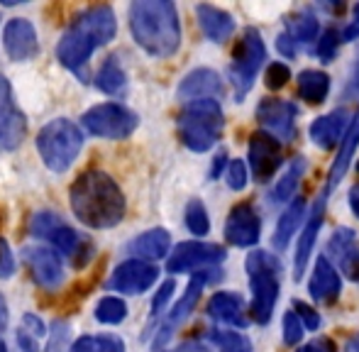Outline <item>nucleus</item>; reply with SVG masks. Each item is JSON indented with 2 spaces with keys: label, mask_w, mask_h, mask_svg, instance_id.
<instances>
[{
  "label": "nucleus",
  "mask_w": 359,
  "mask_h": 352,
  "mask_svg": "<svg viewBox=\"0 0 359 352\" xmlns=\"http://www.w3.org/2000/svg\"><path fill=\"white\" fill-rule=\"evenodd\" d=\"M69 203L74 215L93 230H108L123 223L125 218V196L110 174L93 169L81 174L69 189Z\"/></svg>",
  "instance_id": "f257e3e1"
},
{
  "label": "nucleus",
  "mask_w": 359,
  "mask_h": 352,
  "mask_svg": "<svg viewBox=\"0 0 359 352\" xmlns=\"http://www.w3.org/2000/svg\"><path fill=\"white\" fill-rule=\"evenodd\" d=\"M115 32H118V20H115V13L110 5H93V8L83 10L59 39V64L83 79L90 54L98 47H103V44L113 42Z\"/></svg>",
  "instance_id": "f03ea898"
},
{
  "label": "nucleus",
  "mask_w": 359,
  "mask_h": 352,
  "mask_svg": "<svg viewBox=\"0 0 359 352\" xmlns=\"http://www.w3.org/2000/svg\"><path fill=\"white\" fill-rule=\"evenodd\" d=\"M130 29L149 57L169 59L181 47V22L171 0H135L130 5Z\"/></svg>",
  "instance_id": "7ed1b4c3"
},
{
  "label": "nucleus",
  "mask_w": 359,
  "mask_h": 352,
  "mask_svg": "<svg viewBox=\"0 0 359 352\" xmlns=\"http://www.w3.org/2000/svg\"><path fill=\"white\" fill-rule=\"evenodd\" d=\"M245 271L247 279H250V289H252V301L247 316L250 320H255L257 325H269L271 316H274L276 301H279V274H281V264L274 255L255 252L247 255L245 259Z\"/></svg>",
  "instance_id": "20e7f679"
},
{
  "label": "nucleus",
  "mask_w": 359,
  "mask_h": 352,
  "mask_svg": "<svg viewBox=\"0 0 359 352\" xmlns=\"http://www.w3.org/2000/svg\"><path fill=\"white\" fill-rule=\"evenodd\" d=\"M179 137L191 152H208L217 144L222 130H225V115L217 100H196L186 103L179 120Z\"/></svg>",
  "instance_id": "39448f33"
},
{
  "label": "nucleus",
  "mask_w": 359,
  "mask_h": 352,
  "mask_svg": "<svg viewBox=\"0 0 359 352\" xmlns=\"http://www.w3.org/2000/svg\"><path fill=\"white\" fill-rule=\"evenodd\" d=\"M83 149V135L76 123L69 118H57L47 123L37 135V152L47 169L54 174H64L72 169Z\"/></svg>",
  "instance_id": "423d86ee"
},
{
  "label": "nucleus",
  "mask_w": 359,
  "mask_h": 352,
  "mask_svg": "<svg viewBox=\"0 0 359 352\" xmlns=\"http://www.w3.org/2000/svg\"><path fill=\"white\" fill-rule=\"evenodd\" d=\"M264 62H266L264 39H262V34L255 27H247L242 32L240 42L232 49L230 72H227V79H230L232 90H235V100H245V95L255 86V79L259 76Z\"/></svg>",
  "instance_id": "0eeeda50"
},
{
  "label": "nucleus",
  "mask_w": 359,
  "mask_h": 352,
  "mask_svg": "<svg viewBox=\"0 0 359 352\" xmlns=\"http://www.w3.org/2000/svg\"><path fill=\"white\" fill-rule=\"evenodd\" d=\"M29 233L34 238L44 240L54 248V252H62L67 257H72V262L76 266H83L86 259L90 257V243L83 240L79 233L67 225L57 213L52 210H39V213L32 215L29 220Z\"/></svg>",
  "instance_id": "6e6552de"
},
{
  "label": "nucleus",
  "mask_w": 359,
  "mask_h": 352,
  "mask_svg": "<svg viewBox=\"0 0 359 352\" xmlns=\"http://www.w3.org/2000/svg\"><path fill=\"white\" fill-rule=\"evenodd\" d=\"M222 279V271L220 269H201V271H194V276H191L189 286H186V294L181 296L179 301H176L174 306H171V311L166 313V318L159 323V328H156V338H154V350L159 352L164 348L166 343L171 340V335L176 333V330L181 328V325L189 320V316L194 313V309L198 306L201 301V294H203V289L208 284H215V281Z\"/></svg>",
  "instance_id": "1a4fd4ad"
},
{
  "label": "nucleus",
  "mask_w": 359,
  "mask_h": 352,
  "mask_svg": "<svg viewBox=\"0 0 359 352\" xmlns=\"http://www.w3.org/2000/svg\"><path fill=\"white\" fill-rule=\"evenodd\" d=\"M86 133L103 140H125L137 130L140 118L123 103H98L88 108L81 118Z\"/></svg>",
  "instance_id": "9d476101"
},
{
  "label": "nucleus",
  "mask_w": 359,
  "mask_h": 352,
  "mask_svg": "<svg viewBox=\"0 0 359 352\" xmlns=\"http://www.w3.org/2000/svg\"><path fill=\"white\" fill-rule=\"evenodd\" d=\"M296 118L298 105L286 98H262L257 105V123L262 125V133L274 137L279 144L291 142L296 137Z\"/></svg>",
  "instance_id": "9b49d317"
},
{
  "label": "nucleus",
  "mask_w": 359,
  "mask_h": 352,
  "mask_svg": "<svg viewBox=\"0 0 359 352\" xmlns=\"http://www.w3.org/2000/svg\"><path fill=\"white\" fill-rule=\"evenodd\" d=\"M227 257L225 248L215 243H201V240H189L174 248V252L166 259L169 274H186V271H201L220 264Z\"/></svg>",
  "instance_id": "f8f14e48"
},
{
  "label": "nucleus",
  "mask_w": 359,
  "mask_h": 352,
  "mask_svg": "<svg viewBox=\"0 0 359 352\" xmlns=\"http://www.w3.org/2000/svg\"><path fill=\"white\" fill-rule=\"evenodd\" d=\"M327 198H330V189L323 186L320 196H318V201L313 203L311 213L306 215V225H303L301 238H298V245H296V255H293V279L296 281H301L303 274H306V264L313 255V248H316V240L323 228V220H325Z\"/></svg>",
  "instance_id": "ddd939ff"
},
{
  "label": "nucleus",
  "mask_w": 359,
  "mask_h": 352,
  "mask_svg": "<svg viewBox=\"0 0 359 352\" xmlns=\"http://www.w3.org/2000/svg\"><path fill=\"white\" fill-rule=\"evenodd\" d=\"M159 279V269L151 262H142V259H125L123 264L115 266L110 274L108 289L118 291V294L140 296L149 291Z\"/></svg>",
  "instance_id": "4468645a"
},
{
  "label": "nucleus",
  "mask_w": 359,
  "mask_h": 352,
  "mask_svg": "<svg viewBox=\"0 0 359 352\" xmlns=\"http://www.w3.org/2000/svg\"><path fill=\"white\" fill-rule=\"evenodd\" d=\"M25 133H27L25 113L15 103L10 81L0 74V147L18 149L25 140Z\"/></svg>",
  "instance_id": "2eb2a0df"
},
{
  "label": "nucleus",
  "mask_w": 359,
  "mask_h": 352,
  "mask_svg": "<svg viewBox=\"0 0 359 352\" xmlns=\"http://www.w3.org/2000/svg\"><path fill=\"white\" fill-rule=\"evenodd\" d=\"M262 238V218L255 210V205L242 201L232 205L230 215L225 220V240L232 248H255Z\"/></svg>",
  "instance_id": "dca6fc26"
},
{
  "label": "nucleus",
  "mask_w": 359,
  "mask_h": 352,
  "mask_svg": "<svg viewBox=\"0 0 359 352\" xmlns=\"http://www.w3.org/2000/svg\"><path fill=\"white\" fill-rule=\"evenodd\" d=\"M247 162H250V174L257 181H269L271 176L281 169L284 164V152L281 144L266 133H255L250 137V152H247Z\"/></svg>",
  "instance_id": "f3484780"
},
{
  "label": "nucleus",
  "mask_w": 359,
  "mask_h": 352,
  "mask_svg": "<svg viewBox=\"0 0 359 352\" xmlns=\"http://www.w3.org/2000/svg\"><path fill=\"white\" fill-rule=\"evenodd\" d=\"M25 264H27L32 279L37 281V286L42 289H57L64 281V264L59 252H54L52 248H42V245H29L22 250Z\"/></svg>",
  "instance_id": "a211bd4d"
},
{
  "label": "nucleus",
  "mask_w": 359,
  "mask_h": 352,
  "mask_svg": "<svg viewBox=\"0 0 359 352\" xmlns=\"http://www.w3.org/2000/svg\"><path fill=\"white\" fill-rule=\"evenodd\" d=\"M3 44L5 54L13 62H29L39 52L37 29L27 18H13L8 20V25L3 29Z\"/></svg>",
  "instance_id": "6ab92c4d"
},
{
  "label": "nucleus",
  "mask_w": 359,
  "mask_h": 352,
  "mask_svg": "<svg viewBox=\"0 0 359 352\" xmlns=\"http://www.w3.org/2000/svg\"><path fill=\"white\" fill-rule=\"evenodd\" d=\"M225 93V86H222L220 74L213 72V69H194L189 72L184 79H181L179 88H176V95H179L184 103H196V100H217Z\"/></svg>",
  "instance_id": "aec40b11"
},
{
  "label": "nucleus",
  "mask_w": 359,
  "mask_h": 352,
  "mask_svg": "<svg viewBox=\"0 0 359 352\" xmlns=\"http://www.w3.org/2000/svg\"><path fill=\"white\" fill-rule=\"evenodd\" d=\"M325 257L340 266V271L347 276V279L357 281L359 279V243H357L355 230L337 228L335 233L330 235V240H327Z\"/></svg>",
  "instance_id": "412c9836"
},
{
  "label": "nucleus",
  "mask_w": 359,
  "mask_h": 352,
  "mask_svg": "<svg viewBox=\"0 0 359 352\" xmlns=\"http://www.w3.org/2000/svg\"><path fill=\"white\" fill-rule=\"evenodd\" d=\"M308 294H311V299L320 306H330L340 299L342 276L325 255H320V257L316 259L311 281H308Z\"/></svg>",
  "instance_id": "4be33fe9"
},
{
  "label": "nucleus",
  "mask_w": 359,
  "mask_h": 352,
  "mask_svg": "<svg viewBox=\"0 0 359 352\" xmlns=\"http://www.w3.org/2000/svg\"><path fill=\"white\" fill-rule=\"evenodd\" d=\"M208 316L222 325H232V328H247L250 325V316H247V304L237 291H217L208 301Z\"/></svg>",
  "instance_id": "5701e85b"
},
{
  "label": "nucleus",
  "mask_w": 359,
  "mask_h": 352,
  "mask_svg": "<svg viewBox=\"0 0 359 352\" xmlns=\"http://www.w3.org/2000/svg\"><path fill=\"white\" fill-rule=\"evenodd\" d=\"M347 125H350L347 110L345 108H335L332 113L320 115V118L313 120L311 130H308V135H311V142L316 144V147H320V149H325V152H330V149L335 147V144L342 140V135H345Z\"/></svg>",
  "instance_id": "b1692460"
},
{
  "label": "nucleus",
  "mask_w": 359,
  "mask_h": 352,
  "mask_svg": "<svg viewBox=\"0 0 359 352\" xmlns=\"http://www.w3.org/2000/svg\"><path fill=\"white\" fill-rule=\"evenodd\" d=\"M196 18H198L201 32L215 44H222L235 34V18L227 10L215 8V5H198L196 8Z\"/></svg>",
  "instance_id": "393cba45"
},
{
  "label": "nucleus",
  "mask_w": 359,
  "mask_h": 352,
  "mask_svg": "<svg viewBox=\"0 0 359 352\" xmlns=\"http://www.w3.org/2000/svg\"><path fill=\"white\" fill-rule=\"evenodd\" d=\"M171 248V235L164 228H151L147 233L137 235L133 243L128 245L130 259H142V262H151V259H161L169 255Z\"/></svg>",
  "instance_id": "a878e982"
},
{
  "label": "nucleus",
  "mask_w": 359,
  "mask_h": 352,
  "mask_svg": "<svg viewBox=\"0 0 359 352\" xmlns=\"http://www.w3.org/2000/svg\"><path fill=\"white\" fill-rule=\"evenodd\" d=\"M359 144V108L357 113L350 118V125H347L345 135H342V144H340V152H337L335 162H332L330 167V174H327V189H335L337 184L342 181V176L347 174V169H350V162L352 157H355V149Z\"/></svg>",
  "instance_id": "bb28decb"
},
{
  "label": "nucleus",
  "mask_w": 359,
  "mask_h": 352,
  "mask_svg": "<svg viewBox=\"0 0 359 352\" xmlns=\"http://www.w3.org/2000/svg\"><path fill=\"white\" fill-rule=\"evenodd\" d=\"M306 220V201L301 196H293L288 201L286 210L279 215V223H276V230H274V238H271V245H274L276 252H284L291 243V238L296 235L298 225Z\"/></svg>",
  "instance_id": "cd10ccee"
},
{
  "label": "nucleus",
  "mask_w": 359,
  "mask_h": 352,
  "mask_svg": "<svg viewBox=\"0 0 359 352\" xmlns=\"http://www.w3.org/2000/svg\"><path fill=\"white\" fill-rule=\"evenodd\" d=\"M286 34L296 42V47L301 44H313L320 37V22L311 10H298L288 18L286 22Z\"/></svg>",
  "instance_id": "c85d7f7f"
},
{
  "label": "nucleus",
  "mask_w": 359,
  "mask_h": 352,
  "mask_svg": "<svg viewBox=\"0 0 359 352\" xmlns=\"http://www.w3.org/2000/svg\"><path fill=\"white\" fill-rule=\"evenodd\" d=\"M330 93V76L318 69H306L298 74V95L306 100L308 105H318L327 98Z\"/></svg>",
  "instance_id": "c756f323"
},
{
  "label": "nucleus",
  "mask_w": 359,
  "mask_h": 352,
  "mask_svg": "<svg viewBox=\"0 0 359 352\" xmlns=\"http://www.w3.org/2000/svg\"><path fill=\"white\" fill-rule=\"evenodd\" d=\"M306 169H308L306 159L293 157L286 169V174L281 176V179L276 181L274 189H271V201H274V203H288V201L296 196V189H298V184H301L303 174H306Z\"/></svg>",
  "instance_id": "7c9ffc66"
},
{
  "label": "nucleus",
  "mask_w": 359,
  "mask_h": 352,
  "mask_svg": "<svg viewBox=\"0 0 359 352\" xmlns=\"http://www.w3.org/2000/svg\"><path fill=\"white\" fill-rule=\"evenodd\" d=\"M95 86L108 95H123L128 90V76H125V69L120 67L118 57L105 59V64L98 69V76H95Z\"/></svg>",
  "instance_id": "2f4dec72"
},
{
  "label": "nucleus",
  "mask_w": 359,
  "mask_h": 352,
  "mask_svg": "<svg viewBox=\"0 0 359 352\" xmlns=\"http://www.w3.org/2000/svg\"><path fill=\"white\" fill-rule=\"evenodd\" d=\"M47 335V325L42 323V318H37L34 313H25L22 323L18 328V345L22 352H39V343Z\"/></svg>",
  "instance_id": "473e14b6"
},
{
  "label": "nucleus",
  "mask_w": 359,
  "mask_h": 352,
  "mask_svg": "<svg viewBox=\"0 0 359 352\" xmlns=\"http://www.w3.org/2000/svg\"><path fill=\"white\" fill-rule=\"evenodd\" d=\"M69 352H125V343L118 335H83Z\"/></svg>",
  "instance_id": "72a5a7b5"
},
{
  "label": "nucleus",
  "mask_w": 359,
  "mask_h": 352,
  "mask_svg": "<svg viewBox=\"0 0 359 352\" xmlns=\"http://www.w3.org/2000/svg\"><path fill=\"white\" fill-rule=\"evenodd\" d=\"M128 318V304L118 296H105L95 306V320L105 325H118Z\"/></svg>",
  "instance_id": "f704fd0d"
},
{
  "label": "nucleus",
  "mask_w": 359,
  "mask_h": 352,
  "mask_svg": "<svg viewBox=\"0 0 359 352\" xmlns=\"http://www.w3.org/2000/svg\"><path fill=\"white\" fill-rule=\"evenodd\" d=\"M184 220H186L189 233L196 235V238H203V235L210 233V218H208V210H205L203 201H198V198L189 201Z\"/></svg>",
  "instance_id": "c9c22d12"
},
{
  "label": "nucleus",
  "mask_w": 359,
  "mask_h": 352,
  "mask_svg": "<svg viewBox=\"0 0 359 352\" xmlns=\"http://www.w3.org/2000/svg\"><path fill=\"white\" fill-rule=\"evenodd\" d=\"M205 343L217 348V352H242L250 348V340H245L240 333H232V330H208Z\"/></svg>",
  "instance_id": "e433bc0d"
},
{
  "label": "nucleus",
  "mask_w": 359,
  "mask_h": 352,
  "mask_svg": "<svg viewBox=\"0 0 359 352\" xmlns=\"http://www.w3.org/2000/svg\"><path fill=\"white\" fill-rule=\"evenodd\" d=\"M340 44H342V42H340V32H337L335 27H327L325 32H320V37H318V47H316L318 59H320L323 64L335 62Z\"/></svg>",
  "instance_id": "4c0bfd02"
},
{
  "label": "nucleus",
  "mask_w": 359,
  "mask_h": 352,
  "mask_svg": "<svg viewBox=\"0 0 359 352\" xmlns=\"http://www.w3.org/2000/svg\"><path fill=\"white\" fill-rule=\"evenodd\" d=\"M291 81V69L284 62H271L264 72V83L269 90H281L286 88V83Z\"/></svg>",
  "instance_id": "58836bf2"
},
{
  "label": "nucleus",
  "mask_w": 359,
  "mask_h": 352,
  "mask_svg": "<svg viewBox=\"0 0 359 352\" xmlns=\"http://www.w3.org/2000/svg\"><path fill=\"white\" fill-rule=\"evenodd\" d=\"M222 176H225L227 186L232 191H242L247 186V181H250V169H247V164L242 159H232V162H227V169Z\"/></svg>",
  "instance_id": "ea45409f"
},
{
  "label": "nucleus",
  "mask_w": 359,
  "mask_h": 352,
  "mask_svg": "<svg viewBox=\"0 0 359 352\" xmlns=\"http://www.w3.org/2000/svg\"><path fill=\"white\" fill-rule=\"evenodd\" d=\"M293 313L298 316V320H301V325H303V330H320V323H323V318H320V313H318L313 306H308L306 301H293Z\"/></svg>",
  "instance_id": "a19ab883"
},
{
  "label": "nucleus",
  "mask_w": 359,
  "mask_h": 352,
  "mask_svg": "<svg viewBox=\"0 0 359 352\" xmlns=\"http://www.w3.org/2000/svg\"><path fill=\"white\" fill-rule=\"evenodd\" d=\"M281 330H284V343L286 345H298L303 340V325L298 320V316L293 311H286L284 313V320H281Z\"/></svg>",
  "instance_id": "79ce46f5"
},
{
  "label": "nucleus",
  "mask_w": 359,
  "mask_h": 352,
  "mask_svg": "<svg viewBox=\"0 0 359 352\" xmlns=\"http://www.w3.org/2000/svg\"><path fill=\"white\" fill-rule=\"evenodd\" d=\"M174 289H176L174 279H166L164 284L159 286V291H156L154 301H151V325L156 323V318H159V316H161V311H164V306L169 304V299H171V294H174Z\"/></svg>",
  "instance_id": "37998d69"
},
{
  "label": "nucleus",
  "mask_w": 359,
  "mask_h": 352,
  "mask_svg": "<svg viewBox=\"0 0 359 352\" xmlns=\"http://www.w3.org/2000/svg\"><path fill=\"white\" fill-rule=\"evenodd\" d=\"M15 274V257L10 252V245L0 238V279H10Z\"/></svg>",
  "instance_id": "c03bdc74"
},
{
  "label": "nucleus",
  "mask_w": 359,
  "mask_h": 352,
  "mask_svg": "<svg viewBox=\"0 0 359 352\" xmlns=\"http://www.w3.org/2000/svg\"><path fill=\"white\" fill-rule=\"evenodd\" d=\"M355 39H359V3L352 8V20L340 32V42H355Z\"/></svg>",
  "instance_id": "a18cd8bd"
},
{
  "label": "nucleus",
  "mask_w": 359,
  "mask_h": 352,
  "mask_svg": "<svg viewBox=\"0 0 359 352\" xmlns=\"http://www.w3.org/2000/svg\"><path fill=\"white\" fill-rule=\"evenodd\" d=\"M296 352H337V348L330 338H316L303 345V348H298Z\"/></svg>",
  "instance_id": "49530a36"
},
{
  "label": "nucleus",
  "mask_w": 359,
  "mask_h": 352,
  "mask_svg": "<svg viewBox=\"0 0 359 352\" xmlns=\"http://www.w3.org/2000/svg\"><path fill=\"white\" fill-rule=\"evenodd\" d=\"M67 338H69V325L67 323H54V338H52V343L47 345V352H57L59 348H64Z\"/></svg>",
  "instance_id": "de8ad7c7"
},
{
  "label": "nucleus",
  "mask_w": 359,
  "mask_h": 352,
  "mask_svg": "<svg viewBox=\"0 0 359 352\" xmlns=\"http://www.w3.org/2000/svg\"><path fill=\"white\" fill-rule=\"evenodd\" d=\"M276 47H279L281 57H286V59H296L298 47H296V42H293V39L288 37L286 32H281L279 37H276Z\"/></svg>",
  "instance_id": "09e8293b"
},
{
  "label": "nucleus",
  "mask_w": 359,
  "mask_h": 352,
  "mask_svg": "<svg viewBox=\"0 0 359 352\" xmlns=\"http://www.w3.org/2000/svg\"><path fill=\"white\" fill-rule=\"evenodd\" d=\"M227 169V152L225 149H220V152L215 154L213 159V167H210V179H217V176H222Z\"/></svg>",
  "instance_id": "8fccbe9b"
},
{
  "label": "nucleus",
  "mask_w": 359,
  "mask_h": 352,
  "mask_svg": "<svg viewBox=\"0 0 359 352\" xmlns=\"http://www.w3.org/2000/svg\"><path fill=\"white\" fill-rule=\"evenodd\" d=\"M174 352H213V350H210L205 343H198V340H191V343H184L179 350H174Z\"/></svg>",
  "instance_id": "3c124183"
},
{
  "label": "nucleus",
  "mask_w": 359,
  "mask_h": 352,
  "mask_svg": "<svg viewBox=\"0 0 359 352\" xmlns=\"http://www.w3.org/2000/svg\"><path fill=\"white\" fill-rule=\"evenodd\" d=\"M347 95H357V98H359V59H357L355 69H352L350 83H347Z\"/></svg>",
  "instance_id": "603ef678"
},
{
  "label": "nucleus",
  "mask_w": 359,
  "mask_h": 352,
  "mask_svg": "<svg viewBox=\"0 0 359 352\" xmlns=\"http://www.w3.org/2000/svg\"><path fill=\"white\" fill-rule=\"evenodd\" d=\"M347 198H350V208H352V213L357 215V220H359V184H355L350 189V196H347Z\"/></svg>",
  "instance_id": "864d4df0"
},
{
  "label": "nucleus",
  "mask_w": 359,
  "mask_h": 352,
  "mask_svg": "<svg viewBox=\"0 0 359 352\" xmlns=\"http://www.w3.org/2000/svg\"><path fill=\"white\" fill-rule=\"evenodd\" d=\"M5 325H8V306H5L3 296H0V333L5 330Z\"/></svg>",
  "instance_id": "5fc2aeb1"
},
{
  "label": "nucleus",
  "mask_w": 359,
  "mask_h": 352,
  "mask_svg": "<svg viewBox=\"0 0 359 352\" xmlns=\"http://www.w3.org/2000/svg\"><path fill=\"white\" fill-rule=\"evenodd\" d=\"M345 352H359V335L350 338V343L345 345Z\"/></svg>",
  "instance_id": "6e6d98bb"
},
{
  "label": "nucleus",
  "mask_w": 359,
  "mask_h": 352,
  "mask_svg": "<svg viewBox=\"0 0 359 352\" xmlns=\"http://www.w3.org/2000/svg\"><path fill=\"white\" fill-rule=\"evenodd\" d=\"M0 352H8V348H5V343L0 340Z\"/></svg>",
  "instance_id": "4d7b16f0"
},
{
  "label": "nucleus",
  "mask_w": 359,
  "mask_h": 352,
  "mask_svg": "<svg viewBox=\"0 0 359 352\" xmlns=\"http://www.w3.org/2000/svg\"><path fill=\"white\" fill-rule=\"evenodd\" d=\"M355 169H357V174H359V159H357V164H355Z\"/></svg>",
  "instance_id": "13d9d810"
},
{
  "label": "nucleus",
  "mask_w": 359,
  "mask_h": 352,
  "mask_svg": "<svg viewBox=\"0 0 359 352\" xmlns=\"http://www.w3.org/2000/svg\"><path fill=\"white\" fill-rule=\"evenodd\" d=\"M242 352H250V348H247V350H242Z\"/></svg>",
  "instance_id": "bf43d9fd"
}]
</instances>
